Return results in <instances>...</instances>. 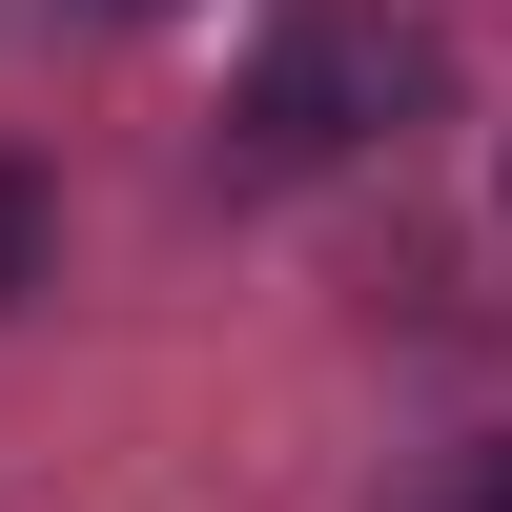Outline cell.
Returning a JSON list of instances; mask_svg holds the SVG:
<instances>
[{
	"label": "cell",
	"instance_id": "cell-1",
	"mask_svg": "<svg viewBox=\"0 0 512 512\" xmlns=\"http://www.w3.org/2000/svg\"><path fill=\"white\" fill-rule=\"evenodd\" d=\"M390 82H410L390 21H308V41H267V82H246V164H328V144H369V123H390Z\"/></svg>",
	"mask_w": 512,
	"mask_h": 512
},
{
	"label": "cell",
	"instance_id": "cell-2",
	"mask_svg": "<svg viewBox=\"0 0 512 512\" xmlns=\"http://www.w3.org/2000/svg\"><path fill=\"white\" fill-rule=\"evenodd\" d=\"M41 287V164H0V308Z\"/></svg>",
	"mask_w": 512,
	"mask_h": 512
},
{
	"label": "cell",
	"instance_id": "cell-3",
	"mask_svg": "<svg viewBox=\"0 0 512 512\" xmlns=\"http://www.w3.org/2000/svg\"><path fill=\"white\" fill-rule=\"evenodd\" d=\"M82 21H164V0H82Z\"/></svg>",
	"mask_w": 512,
	"mask_h": 512
}]
</instances>
